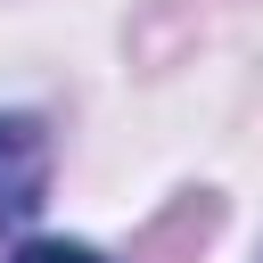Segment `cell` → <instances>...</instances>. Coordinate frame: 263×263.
<instances>
[{
    "label": "cell",
    "mask_w": 263,
    "mask_h": 263,
    "mask_svg": "<svg viewBox=\"0 0 263 263\" xmlns=\"http://www.w3.org/2000/svg\"><path fill=\"white\" fill-rule=\"evenodd\" d=\"M16 263H107V255L74 247V238H33V247H16Z\"/></svg>",
    "instance_id": "obj_2"
},
{
    "label": "cell",
    "mask_w": 263,
    "mask_h": 263,
    "mask_svg": "<svg viewBox=\"0 0 263 263\" xmlns=\"http://www.w3.org/2000/svg\"><path fill=\"white\" fill-rule=\"evenodd\" d=\"M49 181V148L33 115H0V214H33Z\"/></svg>",
    "instance_id": "obj_1"
}]
</instances>
